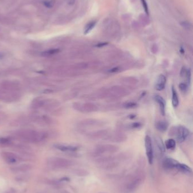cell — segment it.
<instances>
[{"label": "cell", "instance_id": "obj_1", "mask_svg": "<svg viewBox=\"0 0 193 193\" xmlns=\"http://www.w3.org/2000/svg\"><path fill=\"white\" fill-rule=\"evenodd\" d=\"M146 178V174L140 167L133 174L129 175L122 185V191L125 193H133L143 183Z\"/></svg>", "mask_w": 193, "mask_h": 193}, {"label": "cell", "instance_id": "obj_2", "mask_svg": "<svg viewBox=\"0 0 193 193\" xmlns=\"http://www.w3.org/2000/svg\"><path fill=\"white\" fill-rule=\"evenodd\" d=\"M16 136L20 141L24 142L38 143L44 141L48 137L47 133L34 130H22L17 132Z\"/></svg>", "mask_w": 193, "mask_h": 193}, {"label": "cell", "instance_id": "obj_3", "mask_svg": "<svg viewBox=\"0 0 193 193\" xmlns=\"http://www.w3.org/2000/svg\"><path fill=\"white\" fill-rule=\"evenodd\" d=\"M48 164L55 168H66L72 166L73 162L64 158L53 157L48 160Z\"/></svg>", "mask_w": 193, "mask_h": 193}, {"label": "cell", "instance_id": "obj_4", "mask_svg": "<svg viewBox=\"0 0 193 193\" xmlns=\"http://www.w3.org/2000/svg\"><path fill=\"white\" fill-rule=\"evenodd\" d=\"M145 142V148H146V154L148 159V163L150 164H152L154 162V150H153V145L151 138L150 136L147 135L145 137L144 139Z\"/></svg>", "mask_w": 193, "mask_h": 193}, {"label": "cell", "instance_id": "obj_5", "mask_svg": "<svg viewBox=\"0 0 193 193\" xmlns=\"http://www.w3.org/2000/svg\"><path fill=\"white\" fill-rule=\"evenodd\" d=\"M174 135H176V138L179 143L184 142L190 135L189 130L184 126L180 125L175 130Z\"/></svg>", "mask_w": 193, "mask_h": 193}, {"label": "cell", "instance_id": "obj_6", "mask_svg": "<svg viewBox=\"0 0 193 193\" xmlns=\"http://www.w3.org/2000/svg\"><path fill=\"white\" fill-rule=\"evenodd\" d=\"M180 162L171 157H165L163 159L162 165L164 169L167 171H177Z\"/></svg>", "mask_w": 193, "mask_h": 193}, {"label": "cell", "instance_id": "obj_7", "mask_svg": "<svg viewBox=\"0 0 193 193\" xmlns=\"http://www.w3.org/2000/svg\"><path fill=\"white\" fill-rule=\"evenodd\" d=\"M1 156L6 163L9 164H13L17 163L18 161L22 160V159L18 155L10 152L3 151L1 153Z\"/></svg>", "mask_w": 193, "mask_h": 193}, {"label": "cell", "instance_id": "obj_8", "mask_svg": "<svg viewBox=\"0 0 193 193\" xmlns=\"http://www.w3.org/2000/svg\"><path fill=\"white\" fill-rule=\"evenodd\" d=\"M118 150V147L113 145H101L97 147L95 150L96 156L104 154V153H113Z\"/></svg>", "mask_w": 193, "mask_h": 193}, {"label": "cell", "instance_id": "obj_9", "mask_svg": "<svg viewBox=\"0 0 193 193\" xmlns=\"http://www.w3.org/2000/svg\"><path fill=\"white\" fill-rule=\"evenodd\" d=\"M166 82H167L166 77L163 74L160 75L157 77V81L155 83V88L156 90H157V91H162L163 90H164L165 87Z\"/></svg>", "mask_w": 193, "mask_h": 193}, {"label": "cell", "instance_id": "obj_10", "mask_svg": "<svg viewBox=\"0 0 193 193\" xmlns=\"http://www.w3.org/2000/svg\"><path fill=\"white\" fill-rule=\"evenodd\" d=\"M55 147L63 152H76L78 150V147L76 146L66 145L63 144H56L55 145Z\"/></svg>", "mask_w": 193, "mask_h": 193}, {"label": "cell", "instance_id": "obj_11", "mask_svg": "<svg viewBox=\"0 0 193 193\" xmlns=\"http://www.w3.org/2000/svg\"><path fill=\"white\" fill-rule=\"evenodd\" d=\"M154 99L156 102H157L159 105V107L160 109V111L161 114L163 116H164L165 114V106H166L165 101L162 96L158 94H156L155 96Z\"/></svg>", "mask_w": 193, "mask_h": 193}, {"label": "cell", "instance_id": "obj_12", "mask_svg": "<svg viewBox=\"0 0 193 193\" xmlns=\"http://www.w3.org/2000/svg\"><path fill=\"white\" fill-rule=\"evenodd\" d=\"M32 168V166L30 164H23L19 166L13 167L10 168L11 171L13 172H25L31 170Z\"/></svg>", "mask_w": 193, "mask_h": 193}, {"label": "cell", "instance_id": "obj_13", "mask_svg": "<svg viewBox=\"0 0 193 193\" xmlns=\"http://www.w3.org/2000/svg\"><path fill=\"white\" fill-rule=\"evenodd\" d=\"M155 143L157 150L161 154H163L165 152V145L160 137L158 135L155 137Z\"/></svg>", "mask_w": 193, "mask_h": 193}, {"label": "cell", "instance_id": "obj_14", "mask_svg": "<svg viewBox=\"0 0 193 193\" xmlns=\"http://www.w3.org/2000/svg\"><path fill=\"white\" fill-rule=\"evenodd\" d=\"M168 127L169 124L166 121L160 120L157 121L155 124L156 129L162 133L166 132L168 128Z\"/></svg>", "mask_w": 193, "mask_h": 193}, {"label": "cell", "instance_id": "obj_15", "mask_svg": "<svg viewBox=\"0 0 193 193\" xmlns=\"http://www.w3.org/2000/svg\"><path fill=\"white\" fill-rule=\"evenodd\" d=\"M177 171H179L183 174H189L192 173V169L186 164L180 163L177 169Z\"/></svg>", "mask_w": 193, "mask_h": 193}, {"label": "cell", "instance_id": "obj_16", "mask_svg": "<svg viewBox=\"0 0 193 193\" xmlns=\"http://www.w3.org/2000/svg\"><path fill=\"white\" fill-rule=\"evenodd\" d=\"M172 102L174 107H177L179 105V99L176 90L173 86L172 87Z\"/></svg>", "mask_w": 193, "mask_h": 193}, {"label": "cell", "instance_id": "obj_17", "mask_svg": "<svg viewBox=\"0 0 193 193\" xmlns=\"http://www.w3.org/2000/svg\"><path fill=\"white\" fill-rule=\"evenodd\" d=\"M45 100L42 99H36L33 101L31 103V107L33 109H38L43 107Z\"/></svg>", "mask_w": 193, "mask_h": 193}, {"label": "cell", "instance_id": "obj_18", "mask_svg": "<svg viewBox=\"0 0 193 193\" xmlns=\"http://www.w3.org/2000/svg\"><path fill=\"white\" fill-rule=\"evenodd\" d=\"M96 24V21H91L87 23L84 28V34L87 35L89 34L95 27Z\"/></svg>", "mask_w": 193, "mask_h": 193}, {"label": "cell", "instance_id": "obj_19", "mask_svg": "<svg viewBox=\"0 0 193 193\" xmlns=\"http://www.w3.org/2000/svg\"><path fill=\"white\" fill-rule=\"evenodd\" d=\"M164 145L165 149L168 150H174L176 146V142L173 138H169L165 141Z\"/></svg>", "mask_w": 193, "mask_h": 193}, {"label": "cell", "instance_id": "obj_20", "mask_svg": "<svg viewBox=\"0 0 193 193\" xmlns=\"http://www.w3.org/2000/svg\"><path fill=\"white\" fill-rule=\"evenodd\" d=\"M181 76L182 77H186L188 82H190L191 78V72L190 70L187 69L186 67H184L181 71Z\"/></svg>", "mask_w": 193, "mask_h": 193}, {"label": "cell", "instance_id": "obj_21", "mask_svg": "<svg viewBox=\"0 0 193 193\" xmlns=\"http://www.w3.org/2000/svg\"><path fill=\"white\" fill-rule=\"evenodd\" d=\"M73 173L79 177H86L89 175V172L84 169H75L73 170Z\"/></svg>", "mask_w": 193, "mask_h": 193}, {"label": "cell", "instance_id": "obj_22", "mask_svg": "<svg viewBox=\"0 0 193 193\" xmlns=\"http://www.w3.org/2000/svg\"><path fill=\"white\" fill-rule=\"evenodd\" d=\"M11 141L9 138L0 137V146L6 147L11 145Z\"/></svg>", "mask_w": 193, "mask_h": 193}, {"label": "cell", "instance_id": "obj_23", "mask_svg": "<svg viewBox=\"0 0 193 193\" xmlns=\"http://www.w3.org/2000/svg\"><path fill=\"white\" fill-rule=\"evenodd\" d=\"M59 52V49H50L47 51H44L41 53V55L44 57H48L51 56H53L54 54H56Z\"/></svg>", "mask_w": 193, "mask_h": 193}, {"label": "cell", "instance_id": "obj_24", "mask_svg": "<svg viewBox=\"0 0 193 193\" xmlns=\"http://www.w3.org/2000/svg\"><path fill=\"white\" fill-rule=\"evenodd\" d=\"M30 178V176L28 175H20L16 177V180L18 181H27Z\"/></svg>", "mask_w": 193, "mask_h": 193}, {"label": "cell", "instance_id": "obj_25", "mask_svg": "<svg viewBox=\"0 0 193 193\" xmlns=\"http://www.w3.org/2000/svg\"><path fill=\"white\" fill-rule=\"evenodd\" d=\"M179 88L182 92H186L188 89V84L185 82H181L179 84Z\"/></svg>", "mask_w": 193, "mask_h": 193}, {"label": "cell", "instance_id": "obj_26", "mask_svg": "<svg viewBox=\"0 0 193 193\" xmlns=\"http://www.w3.org/2000/svg\"><path fill=\"white\" fill-rule=\"evenodd\" d=\"M141 2H142V6H143V7L144 10V11L145 13H146L147 15H148L149 14V11H148V5H147V3L146 1V0H140Z\"/></svg>", "mask_w": 193, "mask_h": 193}, {"label": "cell", "instance_id": "obj_27", "mask_svg": "<svg viewBox=\"0 0 193 193\" xmlns=\"http://www.w3.org/2000/svg\"><path fill=\"white\" fill-rule=\"evenodd\" d=\"M136 103H135L134 102H126L124 104V107L125 108L127 109H131V108H134L135 107V106H136Z\"/></svg>", "mask_w": 193, "mask_h": 193}, {"label": "cell", "instance_id": "obj_28", "mask_svg": "<svg viewBox=\"0 0 193 193\" xmlns=\"http://www.w3.org/2000/svg\"><path fill=\"white\" fill-rule=\"evenodd\" d=\"M142 126V123H139V122H135V123H133L132 124H130V128H133V129H139L140 128H141Z\"/></svg>", "mask_w": 193, "mask_h": 193}, {"label": "cell", "instance_id": "obj_29", "mask_svg": "<svg viewBox=\"0 0 193 193\" xmlns=\"http://www.w3.org/2000/svg\"><path fill=\"white\" fill-rule=\"evenodd\" d=\"M55 4V1L54 0H51V1H45L44 2V5L47 7H52Z\"/></svg>", "mask_w": 193, "mask_h": 193}, {"label": "cell", "instance_id": "obj_30", "mask_svg": "<svg viewBox=\"0 0 193 193\" xmlns=\"http://www.w3.org/2000/svg\"><path fill=\"white\" fill-rule=\"evenodd\" d=\"M119 70V68L118 67H114V68L109 70V72H111V73H115V72H117Z\"/></svg>", "mask_w": 193, "mask_h": 193}, {"label": "cell", "instance_id": "obj_31", "mask_svg": "<svg viewBox=\"0 0 193 193\" xmlns=\"http://www.w3.org/2000/svg\"><path fill=\"white\" fill-rule=\"evenodd\" d=\"M108 44V42H103V43H99V44H97V45H96V47H99V48H101V47H103V46H106Z\"/></svg>", "mask_w": 193, "mask_h": 193}, {"label": "cell", "instance_id": "obj_32", "mask_svg": "<svg viewBox=\"0 0 193 193\" xmlns=\"http://www.w3.org/2000/svg\"><path fill=\"white\" fill-rule=\"evenodd\" d=\"M70 181V178L67 177H63L62 178L60 179V181Z\"/></svg>", "mask_w": 193, "mask_h": 193}, {"label": "cell", "instance_id": "obj_33", "mask_svg": "<svg viewBox=\"0 0 193 193\" xmlns=\"http://www.w3.org/2000/svg\"><path fill=\"white\" fill-rule=\"evenodd\" d=\"M76 1V0H70L69 2V5H73V4L75 3Z\"/></svg>", "mask_w": 193, "mask_h": 193}, {"label": "cell", "instance_id": "obj_34", "mask_svg": "<svg viewBox=\"0 0 193 193\" xmlns=\"http://www.w3.org/2000/svg\"><path fill=\"white\" fill-rule=\"evenodd\" d=\"M1 57H2V56H1V54H0V59H1Z\"/></svg>", "mask_w": 193, "mask_h": 193}, {"label": "cell", "instance_id": "obj_35", "mask_svg": "<svg viewBox=\"0 0 193 193\" xmlns=\"http://www.w3.org/2000/svg\"><path fill=\"white\" fill-rule=\"evenodd\" d=\"M104 193V192H100V193Z\"/></svg>", "mask_w": 193, "mask_h": 193}, {"label": "cell", "instance_id": "obj_36", "mask_svg": "<svg viewBox=\"0 0 193 193\" xmlns=\"http://www.w3.org/2000/svg\"></svg>", "mask_w": 193, "mask_h": 193}]
</instances>
